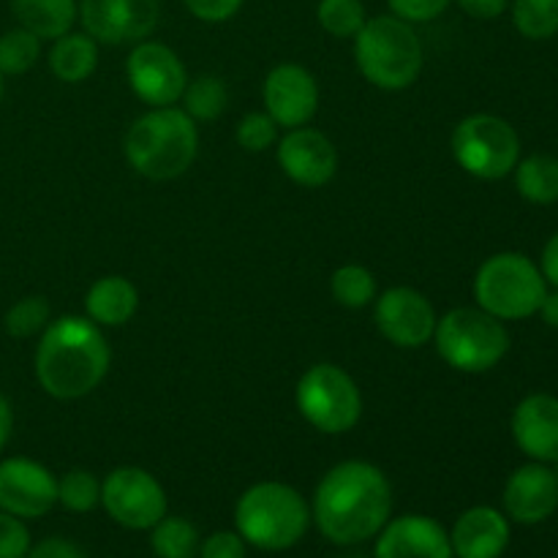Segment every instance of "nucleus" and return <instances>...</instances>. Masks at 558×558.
<instances>
[{"mask_svg":"<svg viewBox=\"0 0 558 558\" xmlns=\"http://www.w3.org/2000/svg\"><path fill=\"white\" fill-rule=\"evenodd\" d=\"M392 16L409 22V25H423V22H434L445 14L452 5V0H387Z\"/></svg>","mask_w":558,"mask_h":558,"instance_id":"34","label":"nucleus"},{"mask_svg":"<svg viewBox=\"0 0 558 558\" xmlns=\"http://www.w3.org/2000/svg\"><path fill=\"white\" fill-rule=\"evenodd\" d=\"M278 123L267 112H248L238 123V142L248 153H265L276 145Z\"/></svg>","mask_w":558,"mask_h":558,"instance_id":"33","label":"nucleus"},{"mask_svg":"<svg viewBox=\"0 0 558 558\" xmlns=\"http://www.w3.org/2000/svg\"><path fill=\"white\" fill-rule=\"evenodd\" d=\"M434 343L439 357L461 374H485L510 352L505 322L483 308H452L436 322Z\"/></svg>","mask_w":558,"mask_h":558,"instance_id":"7","label":"nucleus"},{"mask_svg":"<svg viewBox=\"0 0 558 558\" xmlns=\"http://www.w3.org/2000/svg\"><path fill=\"white\" fill-rule=\"evenodd\" d=\"M374 319L381 336L398 349L425 347L439 322L430 300L412 287H392L379 294Z\"/></svg>","mask_w":558,"mask_h":558,"instance_id":"13","label":"nucleus"},{"mask_svg":"<svg viewBox=\"0 0 558 558\" xmlns=\"http://www.w3.org/2000/svg\"><path fill=\"white\" fill-rule=\"evenodd\" d=\"M58 501L69 512H90L101 505V483L87 469H71L58 480Z\"/></svg>","mask_w":558,"mask_h":558,"instance_id":"31","label":"nucleus"},{"mask_svg":"<svg viewBox=\"0 0 558 558\" xmlns=\"http://www.w3.org/2000/svg\"><path fill=\"white\" fill-rule=\"evenodd\" d=\"M125 76L136 96L150 107H172L183 98L189 74L174 49L161 41H140L125 60Z\"/></svg>","mask_w":558,"mask_h":558,"instance_id":"11","label":"nucleus"},{"mask_svg":"<svg viewBox=\"0 0 558 558\" xmlns=\"http://www.w3.org/2000/svg\"><path fill=\"white\" fill-rule=\"evenodd\" d=\"M550 469H554V474H556V480H558V458H556L554 463H550Z\"/></svg>","mask_w":558,"mask_h":558,"instance_id":"43","label":"nucleus"},{"mask_svg":"<svg viewBox=\"0 0 558 558\" xmlns=\"http://www.w3.org/2000/svg\"><path fill=\"white\" fill-rule=\"evenodd\" d=\"M0 101H3V74H0Z\"/></svg>","mask_w":558,"mask_h":558,"instance_id":"44","label":"nucleus"},{"mask_svg":"<svg viewBox=\"0 0 558 558\" xmlns=\"http://www.w3.org/2000/svg\"><path fill=\"white\" fill-rule=\"evenodd\" d=\"M31 550V532L22 518L0 510V558H25Z\"/></svg>","mask_w":558,"mask_h":558,"instance_id":"35","label":"nucleus"},{"mask_svg":"<svg viewBox=\"0 0 558 558\" xmlns=\"http://www.w3.org/2000/svg\"><path fill=\"white\" fill-rule=\"evenodd\" d=\"M376 537V558H452L450 534L428 515L387 521Z\"/></svg>","mask_w":558,"mask_h":558,"instance_id":"18","label":"nucleus"},{"mask_svg":"<svg viewBox=\"0 0 558 558\" xmlns=\"http://www.w3.org/2000/svg\"><path fill=\"white\" fill-rule=\"evenodd\" d=\"M101 505L114 523L131 532H147L167 515V494L150 472L120 466L101 483Z\"/></svg>","mask_w":558,"mask_h":558,"instance_id":"10","label":"nucleus"},{"mask_svg":"<svg viewBox=\"0 0 558 558\" xmlns=\"http://www.w3.org/2000/svg\"><path fill=\"white\" fill-rule=\"evenodd\" d=\"M392 510V490L374 463L343 461L316 485L311 518L336 545H360L385 529Z\"/></svg>","mask_w":558,"mask_h":558,"instance_id":"1","label":"nucleus"},{"mask_svg":"<svg viewBox=\"0 0 558 558\" xmlns=\"http://www.w3.org/2000/svg\"><path fill=\"white\" fill-rule=\"evenodd\" d=\"M58 505V480L33 458L0 461V510L16 518H41Z\"/></svg>","mask_w":558,"mask_h":558,"instance_id":"14","label":"nucleus"},{"mask_svg":"<svg viewBox=\"0 0 558 558\" xmlns=\"http://www.w3.org/2000/svg\"><path fill=\"white\" fill-rule=\"evenodd\" d=\"M539 272L548 287L558 289V232L545 243L543 256H539Z\"/></svg>","mask_w":558,"mask_h":558,"instance_id":"40","label":"nucleus"},{"mask_svg":"<svg viewBox=\"0 0 558 558\" xmlns=\"http://www.w3.org/2000/svg\"><path fill=\"white\" fill-rule=\"evenodd\" d=\"M41 58V38L25 27H11L0 36V74L16 76L31 71Z\"/></svg>","mask_w":558,"mask_h":558,"instance_id":"28","label":"nucleus"},{"mask_svg":"<svg viewBox=\"0 0 558 558\" xmlns=\"http://www.w3.org/2000/svg\"><path fill=\"white\" fill-rule=\"evenodd\" d=\"M548 283H545L539 265H534L526 254L501 251L488 256L474 276V300L477 308L496 316L501 322L529 319L539 311Z\"/></svg>","mask_w":558,"mask_h":558,"instance_id":"6","label":"nucleus"},{"mask_svg":"<svg viewBox=\"0 0 558 558\" xmlns=\"http://www.w3.org/2000/svg\"><path fill=\"white\" fill-rule=\"evenodd\" d=\"M267 114L281 129H300L319 109V85L314 74L298 63H281L265 80Z\"/></svg>","mask_w":558,"mask_h":558,"instance_id":"15","label":"nucleus"},{"mask_svg":"<svg viewBox=\"0 0 558 558\" xmlns=\"http://www.w3.org/2000/svg\"><path fill=\"white\" fill-rule=\"evenodd\" d=\"M11 14L16 25L31 31L33 36L60 38L71 33L74 22L80 20V3L76 0H11Z\"/></svg>","mask_w":558,"mask_h":558,"instance_id":"22","label":"nucleus"},{"mask_svg":"<svg viewBox=\"0 0 558 558\" xmlns=\"http://www.w3.org/2000/svg\"><path fill=\"white\" fill-rule=\"evenodd\" d=\"M461 5L463 14L474 16V20H499L507 11L510 0H456Z\"/></svg>","mask_w":558,"mask_h":558,"instance_id":"39","label":"nucleus"},{"mask_svg":"<svg viewBox=\"0 0 558 558\" xmlns=\"http://www.w3.org/2000/svg\"><path fill=\"white\" fill-rule=\"evenodd\" d=\"M11 430H14V409H11L9 398L0 392V452H3L5 445H9Z\"/></svg>","mask_w":558,"mask_h":558,"instance_id":"41","label":"nucleus"},{"mask_svg":"<svg viewBox=\"0 0 558 558\" xmlns=\"http://www.w3.org/2000/svg\"><path fill=\"white\" fill-rule=\"evenodd\" d=\"M294 403L305 423L327 436L352 430L363 417V396L352 376L330 363L311 365L298 381Z\"/></svg>","mask_w":558,"mask_h":558,"instance_id":"8","label":"nucleus"},{"mask_svg":"<svg viewBox=\"0 0 558 558\" xmlns=\"http://www.w3.org/2000/svg\"><path fill=\"white\" fill-rule=\"evenodd\" d=\"M199 150L194 120L178 107H153L125 134V158L147 180H174L185 174Z\"/></svg>","mask_w":558,"mask_h":558,"instance_id":"3","label":"nucleus"},{"mask_svg":"<svg viewBox=\"0 0 558 558\" xmlns=\"http://www.w3.org/2000/svg\"><path fill=\"white\" fill-rule=\"evenodd\" d=\"M308 505L287 483L251 485L234 507V526L240 537L267 554L294 548L308 532Z\"/></svg>","mask_w":558,"mask_h":558,"instance_id":"4","label":"nucleus"},{"mask_svg":"<svg viewBox=\"0 0 558 558\" xmlns=\"http://www.w3.org/2000/svg\"><path fill=\"white\" fill-rule=\"evenodd\" d=\"M354 60L379 90H407L423 71V44L414 27L398 16H371L354 36Z\"/></svg>","mask_w":558,"mask_h":558,"instance_id":"5","label":"nucleus"},{"mask_svg":"<svg viewBox=\"0 0 558 558\" xmlns=\"http://www.w3.org/2000/svg\"><path fill=\"white\" fill-rule=\"evenodd\" d=\"M161 3L158 0H82V27L98 44H140L156 31Z\"/></svg>","mask_w":558,"mask_h":558,"instance_id":"12","label":"nucleus"},{"mask_svg":"<svg viewBox=\"0 0 558 558\" xmlns=\"http://www.w3.org/2000/svg\"><path fill=\"white\" fill-rule=\"evenodd\" d=\"M330 289L343 308H365L376 300V278L363 265H343L332 272Z\"/></svg>","mask_w":558,"mask_h":558,"instance_id":"27","label":"nucleus"},{"mask_svg":"<svg viewBox=\"0 0 558 558\" xmlns=\"http://www.w3.org/2000/svg\"><path fill=\"white\" fill-rule=\"evenodd\" d=\"M25 558H87L85 550L80 545H74L71 539L63 537H49L41 539L38 545H31Z\"/></svg>","mask_w":558,"mask_h":558,"instance_id":"38","label":"nucleus"},{"mask_svg":"<svg viewBox=\"0 0 558 558\" xmlns=\"http://www.w3.org/2000/svg\"><path fill=\"white\" fill-rule=\"evenodd\" d=\"M278 163L283 174L305 189H319L330 183L338 169V150L322 131L316 129H289V134L278 142Z\"/></svg>","mask_w":558,"mask_h":558,"instance_id":"16","label":"nucleus"},{"mask_svg":"<svg viewBox=\"0 0 558 558\" xmlns=\"http://www.w3.org/2000/svg\"><path fill=\"white\" fill-rule=\"evenodd\" d=\"M507 515L523 526L548 521L558 510V480L548 463H526L515 469L505 485Z\"/></svg>","mask_w":558,"mask_h":558,"instance_id":"17","label":"nucleus"},{"mask_svg":"<svg viewBox=\"0 0 558 558\" xmlns=\"http://www.w3.org/2000/svg\"><path fill=\"white\" fill-rule=\"evenodd\" d=\"M515 189L532 205L558 202V158L548 153H534L515 163Z\"/></svg>","mask_w":558,"mask_h":558,"instance_id":"24","label":"nucleus"},{"mask_svg":"<svg viewBox=\"0 0 558 558\" xmlns=\"http://www.w3.org/2000/svg\"><path fill=\"white\" fill-rule=\"evenodd\" d=\"M150 545L158 558H194L199 554V532L185 518L163 515L153 526Z\"/></svg>","mask_w":558,"mask_h":558,"instance_id":"25","label":"nucleus"},{"mask_svg":"<svg viewBox=\"0 0 558 558\" xmlns=\"http://www.w3.org/2000/svg\"><path fill=\"white\" fill-rule=\"evenodd\" d=\"M316 20H319L322 31L330 33V36L354 38L368 20V14H365L363 0H319Z\"/></svg>","mask_w":558,"mask_h":558,"instance_id":"30","label":"nucleus"},{"mask_svg":"<svg viewBox=\"0 0 558 558\" xmlns=\"http://www.w3.org/2000/svg\"><path fill=\"white\" fill-rule=\"evenodd\" d=\"M98 65V41L87 33H65V36L54 38L52 49H49V71L58 76L60 82H85L87 76L96 71Z\"/></svg>","mask_w":558,"mask_h":558,"instance_id":"23","label":"nucleus"},{"mask_svg":"<svg viewBox=\"0 0 558 558\" xmlns=\"http://www.w3.org/2000/svg\"><path fill=\"white\" fill-rule=\"evenodd\" d=\"M537 314L543 316L545 325L556 327V330H558V289H556V292L545 294V300H543V305H539Z\"/></svg>","mask_w":558,"mask_h":558,"instance_id":"42","label":"nucleus"},{"mask_svg":"<svg viewBox=\"0 0 558 558\" xmlns=\"http://www.w3.org/2000/svg\"><path fill=\"white\" fill-rule=\"evenodd\" d=\"M510 430L523 456L550 466L558 458V398L548 392L523 398L512 412Z\"/></svg>","mask_w":558,"mask_h":558,"instance_id":"19","label":"nucleus"},{"mask_svg":"<svg viewBox=\"0 0 558 558\" xmlns=\"http://www.w3.org/2000/svg\"><path fill=\"white\" fill-rule=\"evenodd\" d=\"M183 104L191 120H216L227 109L229 90L218 76H196L194 82L185 85Z\"/></svg>","mask_w":558,"mask_h":558,"instance_id":"29","label":"nucleus"},{"mask_svg":"<svg viewBox=\"0 0 558 558\" xmlns=\"http://www.w3.org/2000/svg\"><path fill=\"white\" fill-rule=\"evenodd\" d=\"M109 360V343L96 322L60 316L41 332L36 349V379L47 396L76 401L101 385Z\"/></svg>","mask_w":558,"mask_h":558,"instance_id":"2","label":"nucleus"},{"mask_svg":"<svg viewBox=\"0 0 558 558\" xmlns=\"http://www.w3.org/2000/svg\"><path fill=\"white\" fill-rule=\"evenodd\" d=\"M450 543L458 558H501L510 545V523L494 507H472L456 521Z\"/></svg>","mask_w":558,"mask_h":558,"instance_id":"20","label":"nucleus"},{"mask_svg":"<svg viewBox=\"0 0 558 558\" xmlns=\"http://www.w3.org/2000/svg\"><path fill=\"white\" fill-rule=\"evenodd\" d=\"M140 305V292L134 283L123 276L98 278L85 298L87 319L96 322L98 327H120L136 314Z\"/></svg>","mask_w":558,"mask_h":558,"instance_id":"21","label":"nucleus"},{"mask_svg":"<svg viewBox=\"0 0 558 558\" xmlns=\"http://www.w3.org/2000/svg\"><path fill=\"white\" fill-rule=\"evenodd\" d=\"M458 167L480 180H501L521 161V136L496 114H469L452 131Z\"/></svg>","mask_w":558,"mask_h":558,"instance_id":"9","label":"nucleus"},{"mask_svg":"<svg viewBox=\"0 0 558 558\" xmlns=\"http://www.w3.org/2000/svg\"><path fill=\"white\" fill-rule=\"evenodd\" d=\"M199 558H245V539L238 532H216L199 545Z\"/></svg>","mask_w":558,"mask_h":558,"instance_id":"37","label":"nucleus"},{"mask_svg":"<svg viewBox=\"0 0 558 558\" xmlns=\"http://www.w3.org/2000/svg\"><path fill=\"white\" fill-rule=\"evenodd\" d=\"M183 5L199 22L221 25V22H229L243 9V0H183Z\"/></svg>","mask_w":558,"mask_h":558,"instance_id":"36","label":"nucleus"},{"mask_svg":"<svg viewBox=\"0 0 558 558\" xmlns=\"http://www.w3.org/2000/svg\"><path fill=\"white\" fill-rule=\"evenodd\" d=\"M512 25L532 41L554 38L558 33V0H512Z\"/></svg>","mask_w":558,"mask_h":558,"instance_id":"26","label":"nucleus"},{"mask_svg":"<svg viewBox=\"0 0 558 558\" xmlns=\"http://www.w3.org/2000/svg\"><path fill=\"white\" fill-rule=\"evenodd\" d=\"M49 316H52V308H49L47 298L41 294H31V298H22L5 311L3 327L11 338H33L38 332H44V327L49 325Z\"/></svg>","mask_w":558,"mask_h":558,"instance_id":"32","label":"nucleus"}]
</instances>
